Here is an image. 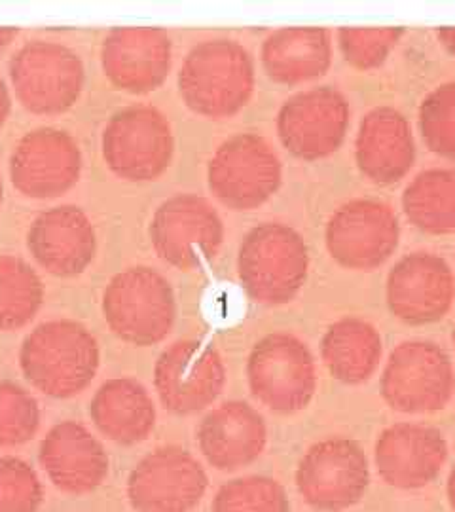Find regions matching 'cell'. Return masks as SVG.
Here are the masks:
<instances>
[{
    "mask_svg": "<svg viewBox=\"0 0 455 512\" xmlns=\"http://www.w3.org/2000/svg\"><path fill=\"white\" fill-rule=\"evenodd\" d=\"M101 363L95 336L73 319L46 321L31 330L19 349L27 382L52 399H73L93 382Z\"/></svg>",
    "mask_w": 455,
    "mask_h": 512,
    "instance_id": "obj_1",
    "label": "cell"
},
{
    "mask_svg": "<svg viewBox=\"0 0 455 512\" xmlns=\"http://www.w3.org/2000/svg\"><path fill=\"white\" fill-rule=\"evenodd\" d=\"M179 92L186 107L211 120L236 116L255 92V61L232 38L196 44L182 63Z\"/></svg>",
    "mask_w": 455,
    "mask_h": 512,
    "instance_id": "obj_2",
    "label": "cell"
},
{
    "mask_svg": "<svg viewBox=\"0 0 455 512\" xmlns=\"http://www.w3.org/2000/svg\"><path fill=\"white\" fill-rule=\"evenodd\" d=\"M308 268V245L287 224H258L239 245L241 287L260 306L275 308L292 302L308 279Z\"/></svg>",
    "mask_w": 455,
    "mask_h": 512,
    "instance_id": "obj_3",
    "label": "cell"
},
{
    "mask_svg": "<svg viewBox=\"0 0 455 512\" xmlns=\"http://www.w3.org/2000/svg\"><path fill=\"white\" fill-rule=\"evenodd\" d=\"M103 317L122 342L148 348L164 342L173 330L177 300L164 275L133 266L110 279L103 293Z\"/></svg>",
    "mask_w": 455,
    "mask_h": 512,
    "instance_id": "obj_4",
    "label": "cell"
},
{
    "mask_svg": "<svg viewBox=\"0 0 455 512\" xmlns=\"http://www.w3.org/2000/svg\"><path fill=\"white\" fill-rule=\"evenodd\" d=\"M247 382L256 401L275 414L304 410L317 391V368L308 344L291 332L264 336L247 359Z\"/></svg>",
    "mask_w": 455,
    "mask_h": 512,
    "instance_id": "obj_5",
    "label": "cell"
},
{
    "mask_svg": "<svg viewBox=\"0 0 455 512\" xmlns=\"http://www.w3.org/2000/svg\"><path fill=\"white\" fill-rule=\"evenodd\" d=\"M110 171L129 183L162 177L173 160L175 137L162 110L131 105L110 116L101 137Z\"/></svg>",
    "mask_w": 455,
    "mask_h": 512,
    "instance_id": "obj_6",
    "label": "cell"
},
{
    "mask_svg": "<svg viewBox=\"0 0 455 512\" xmlns=\"http://www.w3.org/2000/svg\"><path fill=\"white\" fill-rule=\"evenodd\" d=\"M455 370L446 349L408 340L391 351L382 374V397L401 414H433L452 401Z\"/></svg>",
    "mask_w": 455,
    "mask_h": 512,
    "instance_id": "obj_7",
    "label": "cell"
},
{
    "mask_svg": "<svg viewBox=\"0 0 455 512\" xmlns=\"http://www.w3.org/2000/svg\"><path fill=\"white\" fill-rule=\"evenodd\" d=\"M10 80L19 103L40 116L73 109L84 90V63L71 48L50 42H27L10 59Z\"/></svg>",
    "mask_w": 455,
    "mask_h": 512,
    "instance_id": "obj_8",
    "label": "cell"
},
{
    "mask_svg": "<svg viewBox=\"0 0 455 512\" xmlns=\"http://www.w3.org/2000/svg\"><path fill=\"white\" fill-rule=\"evenodd\" d=\"M283 167L272 145L256 133L224 141L207 167L209 190L234 211H251L279 190Z\"/></svg>",
    "mask_w": 455,
    "mask_h": 512,
    "instance_id": "obj_9",
    "label": "cell"
},
{
    "mask_svg": "<svg viewBox=\"0 0 455 512\" xmlns=\"http://www.w3.org/2000/svg\"><path fill=\"white\" fill-rule=\"evenodd\" d=\"M370 467L363 448L346 437L319 440L296 469V488L317 512H344L363 499Z\"/></svg>",
    "mask_w": 455,
    "mask_h": 512,
    "instance_id": "obj_10",
    "label": "cell"
},
{
    "mask_svg": "<svg viewBox=\"0 0 455 512\" xmlns=\"http://www.w3.org/2000/svg\"><path fill=\"white\" fill-rule=\"evenodd\" d=\"M156 255L177 270H196L219 255L224 224L217 209L196 194L165 200L150 220Z\"/></svg>",
    "mask_w": 455,
    "mask_h": 512,
    "instance_id": "obj_11",
    "label": "cell"
},
{
    "mask_svg": "<svg viewBox=\"0 0 455 512\" xmlns=\"http://www.w3.org/2000/svg\"><path fill=\"white\" fill-rule=\"evenodd\" d=\"M226 385L219 351L198 340H179L160 353L154 389L167 412L192 416L215 403Z\"/></svg>",
    "mask_w": 455,
    "mask_h": 512,
    "instance_id": "obj_12",
    "label": "cell"
},
{
    "mask_svg": "<svg viewBox=\"0 0 455 512\" xmlns=\"http://www.w3.org/2000/svg\"><path fill=\"white\" fill-rule=\"evenodd\" d=\"M401 226L395 211L376 200H351L328 219L327 249L344 268L372 272L399 247Z\"/></svg>",
    "mask_w": 455,
    "mask_h": 512,
    "instance_id": "obj_13",
    "label": "cell"
},
{
    "mask_svg": "<svg viewBox=\"0 0 455 512\" xmlns=\"http://www.w3.org/2000/svg\"><path fill=\"white\" fill-rule=\"evenodd\" d=\"M349 103L332 86L296 93L277 114V135L292 156L315 162L342 147L349 129Z\"/></svg>",
    "mask_w": 455,
    "mask_h": 512,
    "instance_id": "obj_14",
    "label": "cell"
},
{
    "mask_svg": "<svg viewBox=\"0 0 455 512\" xmlns=\"http://www.w3.org/2000/svg\"><path fill=\"white\" fill-rule=\"evenodd\" d=\"M200 461L179 446H164L137 463L128 480L135 512H192L207 492Z\"/></svg>",
    "mask_w": 455,
    "mask_h": 512,
    "instance_id": "obj_15",
    "label": "cell"
},
{
    "mask_svg": "<svg viewBox=\"0 0 455 512\" xmlns=\"http://www.w3.org/2000/svg\"><path fill=\"white\" fill-rule=\"evenodd\" d=\"M82 173V152L71 133L38 128L19 139L10 156V179L33 200H52L69 192Z\"/></svg>",
    "mask_w": 455,
    "mask_h": 512,
    "instance_id": "obj_16",
    "label": "cell"
},
{
    "mask_svg": "<svg viewBox=\"0 0 455 512\" xmlns=\"http://www.w3.org/2000/svg\"><path fill=\"white\" fill-rule=\"evenodd\" d=\"M387 306L406 325L437 323L452 310L455 275L442 256L412 253L401 258L387 275Z\"/></svg>",
    "mask_w": 455,
    "mask_h": 512,
    "instance_id": "obj_17",
    "label": "cell"
},
{
    "mask_svg": "<svg viewBox=\"0 0 455 512\" xmlns=\"http://www.w3.org/2000/svg\"><path fill=\"white\" fill-rule=\"evenodd\" d=\"M173 44L158 27H118L101 46V65L110 84L133 95L158 90L171 71Z\"/></svg>",
    "mask_w": 455,
    "mask_h": 512,
    "instance_id": "obj_18",
    "label": "cell"
},
{
    "mask_svg": "<svg viewBox=\"0 0 455 512\" xmlns=\"http://www.w3.org/2000/svg\"><path fill=\"white\" fill-rule=\"evenodd\" d=\"M448 459L444 435L421 423H395L376 440L374 461L383 482L397 490H419L431 484Z\"/></svg>",
    "mask_w": 455,
    "mask_h": 512,
    "instance_id": "obj_19",
    "label": "cell"
},
{
    "mask_svg": "<svg viewBox=\"0 0 455 512\" xmlns=\"http://www.w3.org/2000/svg\"><path fill=\"white\" fill-rule=\"evenodd\" d=\"M38 461L59 492L86 495L95 492L109 476L105 446L78 421H61L40 442Z\"/></svg>",
    "mask_w": 455,
    "mask_h": 512,
    "instance_id": "obj_20",
    "label": "cell"
},
{
    "mask_svg": "<svg viewBox=\"0 0 455 512\" xmlns=\"http://www.w3.org/2000/svg\"><path fill=\"white\" fill-rule=\"evenodd\" d=\"M27 247L48 274L76 277L84 274L95 258V228L80 207L57 205L33 220Z\"/></svg>",
    "mask_w": 455,
    "mask_h": 512,
    "instance_id": "obj_21",
    "label": "cell"
},
{
    "mask_svg": "<svg viewBox=\"0 0 455 512\" xmlns=\"http://www.w3.org/2000/svg\"><path fill=\"white\" fill-rule=\"evenodd\" d=\"M196 440L213 469L232 473L262 456L268 444V427L251 404L226 401L201 420Z\"/></svg>",
    "mask_w": 455,
    "mask_h": 512,
    "instance_id": "obj_22",
    "label": "cell"
},
{
    "mask_svg": "<svg viewBox=\"0 0 455 512\" xmlns=\"http://www.w3.org/2000/svg\"><path fill=\"white\" fill-rule=\"evenodd\" d=\"M355 160L372 183L391 186L402 181L416 162V143L404 114L391 107L370 110L355 139Z\"/></svg>",
    "mask_w": 455,
    "mask_h": 512,
    "instance_id": "obj_23",
    "label": "cell"
},
{
    "mask_svg": "<svg viewBox=\"0 0 455 512\" xmlns=\"http://www.w3.org/2000/svg\"><path fill=\"white\" fill-rule=\"evenodd\" d=\"M90 418L103 437L122 446H133L154 431L156 404L141 382L112 378L95 391Z\"/></svg>",
    "mask_w": 455,
    "mask_h": 512,
    "instance_id": "obj_24",
    "label": "cell"
},
{
    "mask_svg": "<svg viewBox=\"0 0 455 512\" xmlns=\"http://www.w3.org/2000/svg\"><path fill=\"white\" fill-rule=\"evenodd\" d=\"M262 67L277 84H304L327 73L332 35L323 27L277 29L262 42Z\"/></svg>",
    "mask_w": 455,
    "mask_h": 512,
    "instance_id": "obj_25",
    "label": "cell"
},
{
    "mask_svg": "<svg viewBox=\"0 0 455 512\" xmlns=\"http://www.w3.org/2000/svg\"><path fill=\"white\" fill-rule=\"evenodd\" d=\"M383 355L382 336L359 317H346L330 325L321 342V359L330 376L346 385L368 382Z\"/></svg>",
    "mask_w": 455,
    "mask_h": 512,
    "instance_id": "obj_26",
    "label": "cell"
},
{
    "mask_svg": "<svg viewBox=\"0 0 455 512\" xmlns=\"http://www.w3.org/2000/svg\"><path fill=\"white\" fill-rule=\"evenodd\" d=\"M402 209L410 224L433 236L455 232V171H421L402 194Z\"/></svg>",
    "mask_w": 455,
    "mask_h": 512,
    "instance_id": "obj_27",
    "label": "cell"
},
{
    "mask_svg": "<svg viewBox=\"0 0 455 512\" xmlns=\"http://www.w3.org/2000/svg\"><path fill=\"white\" fill-rule=\"evenodd\" d=\"M42 302L44 285L37 272L18 256H0V330L27 327Z\"/></svg>",
    "mask_w": 455,
    "mask_h": 512,
    "instance_id": "obj_28",
    "label": "cell"
},
{
    "mask_svg": "<svg viewBox=\"0 0 455 512\" xmlns=\"http://www.w3.org/2000/svg\"><path fill=\"white\" fill-rule=\"evenodd\" d=\"M213 512H291L285 488L270 476H241L220 488Z\"/></svg>",
    "mask_w": 455,
    "mask_h": 512,
    "instance_id": "obj_29",
    "label": "cell"
},
{
    "mask_svg": "<svg viewBox=\"0 0 455 512\" xmlns=\"http://www.w3.org/2000/svg\"><path fill=\"white\" fill-rule=\"evenodd\" d=\"M419 131L431 152L455 160V82L438 86L423 99Z\"/></svg>",
    "mask_w": 455,
    "mask_h": 512,
    "instance_id": "obj_30",
    "label": "cell"
},
{
    "mask_svg": "<svg viewBox=\"0 0 455 512\" xmlns=\"http://www.w3.org/2000/svg\"><path fill=\"white\" fill-rule=\"evenodd\" d=\"M40 406L21 385L0 380V448H16L37 435Z\"/></svg>",
    "mask_w": 455,
    "mask_h": 512,
    "instance_id": "obj_31",
    "label": "cell"
},
{
    "mask_svg": "<svg viewBox=\"0 0 455 512\" xmlns=\"http://www.w3.org/2000/svg\"><path fill=\"white\" fill-rule=\"evenodd\" d=\"M404 29H338V46L347 63L359 71H372L385 63L404 37Z\"/></svg>",
    "mask_w": 455,
    "mask_h": 512,
    "instance_id": "obj_32",
    "label": "cell"
},
{
    "mask_svg": "<svg viewBox=\"0 0 455 512\" xmlns=\"http://www.w3.org/2000/svg\"><path fill=\"white\" fill-rule=\"evenodd\" d=\"M42 499V482L27 461L0 458V512H37Z\"/></svg>",
    "mask_w": 455,
    "mask_h": 512,
    "instance_id": "obj_33",
    "label": "cell"
},
{
    "mask_svg": "<svg viewBox=\"0 0 455 512\" xmlns=\"http://www.w3.org/2000/svg\"><path fill=\"white\" fill-rule=\"evenodd\" d=\"M10 112H12V97L4 78L0 76V129L4 128Z\"/></svg>",
    "mask_w": 455,
    "mask_h": 512,
    "instance_id": "obj_34",
    "label": "cell"
},
{
    "mask_svg": "<svg viewBox=\"0 0 455 512\" xmlns=\"http://www.w3.org/2000/svg\"><path fill=\"white\" fill-rule=\"evenodd\" d=\"M438 42L446 48L448 54L455 57V29L454 27H444V29H437Z\"/></svg>",
    "mask_w": 455,
    "mask_h": 512,
    "instance_id": "obj_35",
    "label": "cell"
},
{
    "mask_svg": "<svg viewBox=\"0 0 455 512\" xmlns=\"http://www.w3.org/2000/svg\"><path fill=\"white\" fill-rule=\"evenodd\" d=\"M18 29L12 27H0V50H4L6 46H10L14 42V38L18 37Z\"/></svg>",
    "mask_w": 455,
    "mask_h": 512,
    "instance_id": "obj_36",
    "label": "cell"
},
{
    "mask_svg": "<svg viewBox=\"0 0 455 512\" xmlns=\"http://www.w3.org/2000/svg\"><path fill=\"white\" fill-rule=\"evenodd\" d=\"M448 501H450V507L454 509L455 512V465L454 469H452V473L448 476Z\"/></svg>",
    "mask_w": 455,
    "mask_h": 512,
    "instance_id": "obj_37",
    "label": "cell"
},
{
    "mask_svg": "<svg viewBox=\"0 0 455 512\" xmlns=\"http://www.w3.org/2000/svg\"><path fill=\"white\" fill-rule=\"evenodd\" d=\"M4 202V183H2V175H0V205Z\"/></svg>",
    "mask_w": 455,
    "mask_h": 512,
    "instance_id": "obj_38",
    "label": "cell"
},
{
    "mask_svg": "<svg viewBox=\"0 0 455 512\" xmlns=\"http://www.w3.org/2000/svg\"><path fill=\"white\" fill-rule=\"evenodd\" d=\"M452 340H454V348H455V330H454V334H452Z\"/></svg>",
    "mask_w": 455,
    "mask_h": 512,
    "instance_id": "obj_39",
    "label": "cell"
}]
</instances>
